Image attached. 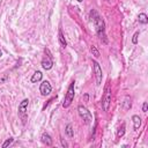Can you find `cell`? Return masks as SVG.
Returning a JSON list of instances; mask_svg holds the SVG:
<instances>
[{"label":"cell","instance_id":"6da1fadb","mask_svg":"<svg viewBox=\"0 0 148 148\" xmlns=\"http://www.w3.org/2000/svg\"><path fill=\"white\" fill-rule=\"evenodd\" d=\"M89 16H90L91 21L94 22V25L96 28V32H97L99 40L103 44H108V38H106V34H105V23H104L103 18L101 17V15L97 13L96 9H91L89 13Z\"/></svg>","mask_w":148,"mask_h":148},{"label":"cell","instance_id":"7a4b0ae2","mask_svg":"<svg viewBox=\"0 0 148 148\" xmlns=\"http://www.w3.org/2000/svg\"><path fill=\"white\" fill-rule=\"evenodd\" d=\"M28 105H29V99L28 98H24L18 105V117L22 119L23 124L25 123V120L28 118V111H27L28 110Z\"/></svg>","mask_w":148,"mask_h":148},{"label":"cell","instance_id":"3957f363","mask_svg":"<svg viewBox=\"0 0 148 148\" xmlns=\"http://www.w3.org/2000/svg\"><path fill=\"white\" fill-rule=\"evenodd\" d=\"M74 81L69 84L68 89H67V92L65 95V98H64V102H62V106L64 108H68L72 103V101L74 99Z\"/></svg>","mask_w":148,"mask_h":148},{"label":"cell","instance_id":"277c9868","mask_svg":"<svg viewBox=\"0 0 148 148\" xmlns=\"http://www.w3.org/2000/svg\"><path fill=\"white\" fill-rule=\"evenodd\" d=\"M77 112H79V116L83 119L84 124H90V123H91V120H92V116H91L90 111H89L86 106H83V105H79V106H77Z\"/></svg>","mask_w":148,"mask_h":148},{"label":"cell","instance_id":"5b68a950","mask_svg":"<svg viewBox=\"0 0 148 148\" xmlns=\"http://www.w3.org/2000/svg\"><path fill=\"white\" fill-rule=\"evenodd\" d=\"M44 52H45V54H46V58H44L43 60H42V67L45 69V71H49V69H51L52 68V66H53V57H52V54H51V52H50V50L49 49H44Z\"/></svg>","mask_w":148,"mask_h":148},{"label":"cell","instance_id":"8992f818","mask_svg":"<svg viewBox=\"0 0 148 148\" xmlns=\"http://www.w3.org/2000/svg\"><path fill=\"white\" fill-rule=\"evenodd\" d=\"M111 97H112V95H111V90H110L109 87H106V89H105V94H104L103 99H102V104H103V109H104V111H108V110H109L110 104H111Z\"/></svg>","mask_w":148,"mask_h":148},{"label":"cell","instance_id":"52a82bcc","mask_svg":"<svg viewBox=\"0 0 148 148\" xmlns=\"http://www.w3.org/2000/svg\"><path fill=\"white\" fill-rule=\"evenodd\" d=\"M92 66H94V73H95V77H96V83H97V86H99L102 83V76H103L102 68H101L99 64L97 61H95V60L92 61Z\"/></svg>","mask_w":148,"mask_h":148},{"label":"cell","instance_id":"ba28073f","mask_svg":"<svg viewBox=\"0 0 148 148\" xmlns=\"http://www.w3.org/2000/svg\"><path fill=\"white\" fill-rule=\"evenodd\" d=\"M51 90H52V87H51V84H50V82L49 81H43L42 83H40V86H39V91H40V94H42V96H49L50 94H51Z\"/></svg>","mask_w":148,"mask_h":148},{"label":"cell","instance_id":"9c48e42d","mask_svg":"<svg viewBox=\"0 0 148 148\" xmlns=\"http://www.w3.org/2000/svg\"><path fill=\"white\" fill-rule=\"evenodd\" d=\"M40 139H42V142L44 145H46V146H51L52 145V138H51V135L49 133H43Z\"/></svg>","mask_w":148,"mask_h":148},{"label":"cell","instance_id":"30bf717a","mask_svg":"<svg viewBox=\"0 0 148 148\" xmlns=\"http://www.w3.org/2000/svg\"><path fill=\"white\" fill-rule=\"evenodd\" d=\"M132 120H133V127H134V131H138L141 126V118L138 116V114H134L132 117Z\"/></svg>","mask_w":148,"mask_h":148},{"label":"cell","instance_id":"8fae6325","mask_svg":"<svg viewBox=\"0 0 148 148\" xmlns=\"http://www.w3.org/2000/svg\"><path fill=\"white\" fill-rule=\"evenodd\" d=\"M42 77H43L42 72H40V71H36V72L32 74V76H31V82H32V83H36V82L40 81Z\"/></svg>","mask_w":148,"mask_h":148},{"label":"cell","instance_id":"7c38bea8","mask_svg":"<svg viewBox=\"0 0 148 148\" xmlns=\"http://www.w3.org/2000/svg\"><path fill=\"white\" fill-rule=\"evenodd\" d=\"M58 39H59V43H60L61 47H66V46H67V42H66V39H65L64 35H62V31H61L60 29H59V31H58Z\"/></svg>","mask_w":148,"mask_h":148},{"label":"cell","instance_id":"4fadbf2b","mask_svg":"<svg viewBox=\"0 0 148 148\" xmlns=\"http://www.w3.org/2000/svg\"><path fill=\"white\" fill-rule=\"evenodd\" d=\"M65 132H66V134H67V136H68V138H73V136H74V131H73V127H72V125H71V124L66 125Z\"/></svg>","mask_w":148,"mask_h":148},{"label":"cell","instance_id":"5bb4252c","mask_svg":"<svg viewBox=\"0 0 148 148\" xmlns=\"http://www.w3.org/2000/svg\"><path fill=\"white\" fill-rule=\"evenodd\" d=\"M123 106H124V110H130L131 109L132 103H131V98L130 97H125V101L123 103Z\"/></svg>","mask_w":148,"mask_h":148},{"label":"cell","instance_id":"9a60e30c","mask_svg":"<svg viewBox=\"0 0 148 148\" xmlns=\"http://www.w3.org/2000/svg\"><path fill=\"white\" fill-rule=\"evenodd\" d=\"M139 22L142 23V24H147L148 23V17H147V15L145 13L139 14Z\"/></svg>","mask_w":148,"mask_h":148},{"label":"cell","instance_id":"2e32d148","mask_svg":"<svg viewBox=\"0 0 148 148\" xmlns=\"http://www.w3.org/2000/svg\"><path fill=\"white\" fill-rule=\"evenodd\" d=\"M125 127H126V124L123 123L121 126H120L119 130H118V133H117V136H118V138H121V136L124 135V133H125Z\"/></svg>","mask_w":148,"mask_h":148},{"label":"cell","instance_id":"e0dca14e","mask_svg":"<svg viewBox=\"0 0 148 148\" xmlns=\"http://www.w3.org/2000/svg\"><path fill=\"white\" fill-rule=\"evenodd\" d=\"M90 51H91V53H92V56H94V57H96V58H98V57H99V51L97 50V47H96V46H94V45H92V46L90 47Z\"/></svg>","mask_w":148,"mask_h":148},{"label":"cell","instance_id":"ac0fdd59","mask_svg":"<svg viewBox=\"0 0 148 148\" xmlns=\"http://www.w3.org/2000/svg\"><path fill=\"white\" fill-rule=\"evenodd\" d=\"M13 141H14V139L13 138H9V139H7L3 143H2V148H6V147H8L9 145H12L13 143Z\"/></svg>","mask_w":148,"mask_h":148},{"label":"cell","instance_id":"d6986e66","mask_svg":"<svg viewBox=\"0 0 148 148\" xmlns=\"http://www.w3.org/2000/svg\"><path fill=\"white\" fill-rule=\"evenodd\" d=\"M139 35H140L139 31H136V32L133 35V37H132V43H133V44H138V37H139Z\"/></svg>","mask_w":148,"mask_h":148},{"label":"cell","instance_id":"ffe728a7","mask_svg":"<svg viewBox=\"0 0 148 148\" xmlns=\"http://www.w3.org/2000/svg\"><path fill=\"white\" fill-rule=\"evenodd\" d=\"M147 109H148V103L147 102H143V104H142V111L143 112H147Z\"/></svg>","mask_w":148,"mask_h":148},{"label":"cell","instance_id":"44dd1931","mask_svg":"<svg viewBox=\"0 0 148 148\" xmlns=\"http://www.w3.org/2000/svg\"><path fill=\"white\" fill-rule=\"evenodd\" d=\"M61 145H62V147H67V143H66V141H64V139H61Z\"/></svg>","mask_w":148,"mask_h":148},{"label":"cell","instance_id":"7402d4cb","mask_svg":"<svg viewBox=\"0 0 148 148\" xmlns=\"http://www.w3.org/2000/svg\"><path fill=\"white\" fill-rule=\"evenodd\" d=\"M1 56H2V52H1V50H0V57H1Z\"/></svg>","mask_w":148,"mask_h":148},{"label":"cell","instance_id":"603a6c76","mask_svg":"<svg viewBox=\"0 0 148 148\" xmlns=\"http://www.w3.org/2000/svg\"><path fill=\"white\" fill-rule=\"evenodd\" d=\"M77 1H79V2H82V1H83V0H77Z\"/></svg>","mask_w":148,"mask_h":148}]
</instances>
